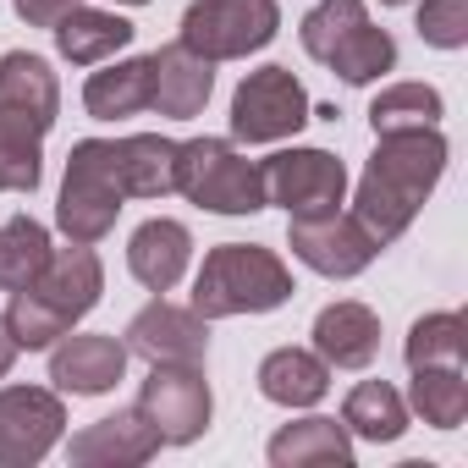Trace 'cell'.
I'll use <instances>...</instances> for the list:
<instances>
[{
  "label": "cell",
  "mask_w": 468,
  "mask_h": 468,
  "mask_svg": "<svg viewBox=\"0 0 468 468\" xmlns=\"http://www.w3.org/2000/svg\"><path fill=\"white\" fill-rule=\"evenodd\" d=\"M127 209L122 182V149L116 138H78L67 154L61 198H56V231L67 243H105L116 231V215Z\"/></svg>",
  "instance_id": "6"
},
{
  "label": "cell",
  "mask_w": 468,
  "mask_h": 468,
  "mask_svg": "<svg viewBox=\"0 0 468 468\" xmlns=\"http://www.w3.org/2000/svg\"><path fill=\"white\" fill-rule=\"evenodd\" d=\"M408 413H419L430 430H457L468 419V369L452 364L408 369Z\"/></svg>",
  "instance_id": "26"
},
{
  "label": "cell",
  "mask_w": 468,
  "mask_h": 468,
  "mask_svg": "<svg viewBox=\"0 0 468 468\" xmlns=\"http://www.w3.org/2000/svg\"><path fill=\"white\" fill-rule=\"evenodd\" d=\"M50 34H56V56L72 61V67L116 61V56L138 39V28H133L122 12H105V6H72Z\"/></svg>",
  "instance_id": "21"
},
{
  "label": "cell",
  "mask_w": 468,
  "mask_h": 468,
  "mask_svg": "<svg viewBox=\"0 0 468 468\" xmlns=\"http://www.w3.org/2000/svg\"><path fill=\"white\" fill-rule=\"evenodd\" d=\"M380 6H413V0H380Z\"/></svg>",
  "instance_id": "34"
},
{
  "label": "cell",
  "mask_w": 468,
  "mask_h": 468,
  "mask_svg": "<svg viewBox=\"0 0 468 468\" xmlns=\"http://www.w3.org/2000/svg\"><path fill=\"white\" fill-rule=\"evenodd\" d=\"M138 408L149 413L165 446H193L215 419V391L204 380V364H149V380L138 386Z\"/></svg>",
  "instance_id": "12"
},
{
  "label": "cell",
  "mask_w": 468,
  "mask_h": 468,
  "mask_svg": "<svg viewBox=\"0 0 468 468\" xmlns=\"http://www.w3.org/2000/svg\"><path fill=\"white\" fill-rule=\"evenodd\" d=\"M12 364H17V342H12V331H6V320H0V380L12 375Z\"/></svg>",
  "instance_id": "32"
},
{
  "label": "cell",
  "mask_w": 468,
  "mask_h": 468,
  "mask_svg": "<svg viewBox=\"0 0 468 468\" xmlns=\"http://www.w3.org/2000/svg\"><path fill=\"white\" fill-rule=\"evenodd\" d=\"M441 116H446V100H441V89H430V83H386V89L369 100V127H375V138H380V133L441 127Z\"/></svg>",
  "instance_id": "28"
},
{
  "label": "cell",
  "mask_w": 468,
  "mask_h": 468,
  "mask_svg": "<svg viewBox=\"0 0 468 468\" xmlns=\"http://www.w3.org/2000/svg\"><path fill=\"white\" fill-rule=\"evenodd\" d=\"M314 105L292 67H260L231 94V144H287L309 127Z\"/></svg>",
  "instance_id": "9"
},
{
  "label": "cell",
  "mask_w": 468,
  "mask_h": 468,
  "mask_svg": "<svg viewBox=\"0 0 468 468\" xmlns=\"http://www.w3.org/2000/svg\"><path fill=\"white\" fill-rule=\"evenodd\" d=\"M176 193L209 215H260L265 209L260 160H249L231 138L176 144Z\"/></svg>",
  "instance_id": "7"
},
{
  "label": "cell",
  "mask_w": 468,
  "mask_h": 468,
  "mask_svg": "<svg viewBox=\"0 0 468 468\" xmlns=\"http://www.w3.org/2000/svg\"><path fill=\"white\" fill-rule=\"evenodd\" d=\"M187 265H193V231L182 220H171V215L144 220L127 238V271L149 292H171L187 276Z\"/></svg>",
  "instance_id": "19"
},
{
  "label": "cell",
  "mask_w": 468,
  "mask_h": 468,
  "mask_svg": "<svg viewBox=\"0 0 468 468\" xmlns=\"http://www.w3.org/2000/svg\"><path fill=\"white\" fill-rule=\"evenodd\" d=\"M282 34V6L276 0H193L182 12L176 45H187L204 61H249Z\"/></svg>",
  "instance_id": "8"
},
{
  "label": "cell",
  "mask_w": 468,
  "mask_h": 468,
  "mask_svg": "<svg viewBox=\"0 0 468 468\" xmlns=\"http://www.w3.org/2000/svg\"><path fill=\"white\" fill-rule=\"evenodd\" d=\"M116 6H149V0H116Z\"/></svg>",
  "instance_id": "33"
},
{
  "label": "cell",
  "mask_w": 468,
  "mask_h": 468,
  "mask_svg": "<svg viewBox=\"0 0 468 468\" xmlns=\"http://www.w3.org/2000/svg\"><path fill=\"white\" fill-rule=\"evenodd\" d=\"M67 435V402L56 386H0V468H34Z\"/></svg>",
  "instance_id": "13"
},
{
  "label": "cell",
  "mask_w": 468,
  "mask_h": 468,
  "mask_svg": "<svg viewBox=\"0 0 468 468\" xmlns=\"http://www.w3.org/2000/svg\"><path fill=\"white\" fill-rule=\"evenodd\" d=\"M292 271L276 249L265 243H220L204 254L198 276H193V309L215 325V320H238V314H271L282 303H292Z\"/></svg>",
  "instance_id": "4"
},
{
  "label": "cell",
  "mask_w": 468,
  "mask_h": 468,
  "mask_svg": "<svg viewBox=\"0 0 468 468\" xmlns=\"http://www.w3.org/2000/svg\"><path fill=\"white\" fill-rule=\"evenodd\" d=\"M127 342L100 336V331H67L50 347V380L61 397H105L127 375Z\"/></svg>",
  "instance_id": "15"
},
{
  "label": "cell",
  "mask_w": 468,
  "mask_h": 468,
  "mask_svg": "<svg viewBox=\"0 0 468 468\" xmlns=\"http://www.w3.org/2000/svg\"><path fill=\"white\" fill-rule=\"evenodd\" d=\"M116 149H122L127 198H171L176 193V138L127 133V138H116Z\"/></svg>",
  "instance_id": "25"
},
{
  "label": "cell",
  "mask_w": 468,
  "mask_h": 468,
  "mask_svg": "<svg viewBox=\"0 0 468 468\" xmlns=\"http://www.w3.org/2000/svg\"><path fill=\"white\" fill-rule=\"evenodd\" d=\"M441 176H446V138H441V127L380 133L375 154H369V165L358 176L353 215L364 220V231L380 249H391L402 231L419 220V209L430 204Z\"/></svg>",
  "instance_id": "1"
},
{
  "label": "cell",
  "mask_w": 468,
  "mask_h": 468,
  "mask_svg": "<svg viewBox=\"0 0 468 468\" xmlns=\"http://www.w3.org/2000/svg\"><path fill=\"white\" fill-rule=\"evenodd\" d=\"M50 226H39L34 215L0 220V292H23L50 265Z\"/></svg>",
  "instance_id": "27"
},
{
  "label": "cell",
  "mask_w": 468,
  "mask_h": 468,
  "mask_svg": "<svg viewBox=\"0 0 468 468\" xmlns=\"http://www.w3.org/2000/svg\"><path fill=\"white\" fill-rule=\"evenodd\" d=\"M342 424H347V435H358V441L391 446V441L408 435L413 413H408V397H402L391 380H358V386L347 391V402H342Z\"/></svg>",
  "instance_id": "24"
},
{
  "label": "cell",
  "mask_w": 468,
  "mask_h": 468,
  "mask_svg": "<svg viewBox=\"0 0 468 468\" xmlns=\"http://www.w3.org/2000/svg\"><path fill=\"white\" fill-rule=\"evenodd\" d=\"M209 94H215V61L193 56L187 45H160L149 56V111L171 122H193L204 116Z\"/></svg>",
  "instance_id": "17"
},
{
  "label": "cell",
  "mask_w": 468,
  "mask_h": 468,
  "mask_svg": "<svg viewBox=\"0 0 468 468\" xmlns=\"http://www.w3.org/2000/svg\"><path fill=\"white\" fill-rule=\"evenodd\" d=\"M413 28L430 50H463L468 45V0H419Z\"/></svg>",
  "instance_id": "30"
},
{
  "label": "cell",
  "mask_w": 468,
  "mask_h": 468,
  "mask_svg": "<svg viewBox=\"0 0 468 468\" xmlns=\"http://www.w3.org/2000/svg\"><path fill=\"white\" fill-rule=\"evenodd\" d=\"M314 353L331 369H369L380 353V314L358 298H336L314 314Z\"/></svg>",
  "instance_id": "18"
},
{
  "label": "cell",
  "mask_w": 468,
  "mask_h": 468,
  "mask_svg": "<svg viewBox=\"0 0 468 468\" xmlns=\"http://www.w3.org/2000/svg\"><path fill=\"white\" fill-rule=\"evenodd\" d=\"M61 116V83L45 56H0V193H34L45 182V138Z\"/></svg>",
  "instance_id": "2"
},
{
  "label": "cell",
  "mask_w": 468,
  "mask_h": 468,
  "mask_svg": "<svg viewBox=\"0 0 468 468\" xmlns=\"http://www.w3.org/2000/svg\"><path fill=\"white\" fill-rule=\"evenodd\" d=\"M287 249H292L298 265H309L325 282H353V276H364L380 260V243L364 231V220L353 209L287 220Z\"/></svg>",
  "instance_id": "11"
},
{
  "label": "cell",
  "mask_w": 468,
  "mask_h": 468,
  "mask_svg": "<svg viewBox=\"0 0 468 468\" xmlns=\"http://www.w3.org/2000/svg\"><path fill=\"white\" fill-rule=\"evenodd\" d=\"M402 358H408V369H424V364L468 369V320L457 309H435V314L413 320V331L402 342Z\"/></svg>",
  "instance_id": "29"
},
{
  "label": "cell",
  "mask_w": 468,
  "mask_h": 468,
  "mask_svg": "<svg viewBox=\"0 0 468 468\" xmlns=\"http://www.w3.org/2000/svg\"><path fill=\"white\" fill-rule=\"evenodd\" d=\"M265 457H271V468H353V435H347V424L309 413V419L282 424L271 435Z\"/></svg>",
  "instance_id": "20"
},
{
  "label": "cell",
  "mask_w": 468,
  "mask_h": 468,
  "mask_svg": "<svg viewBox=\"0 0 468 468\" xmlns=\"http://www.w3.org/2000/svg\"><path fill=\"white\" fill-rule=\"evenodd\" d=\"M254 380H260V397H265V402L298 413V408L325 402V391H331V364H325L314 347H276V353L260 358V375H254Z\"/></svg>",
  "instance_id": "22"
},
{
  "label": "cell",
  "mask_w": 468,
  "mask_h": 468,
  "mask_svg": "<svg viewBox=\"0 0 468 468\" xmlns=\"http://www.w3.org/2000/svg\"><path fill=\"white\" fill-rule=\"evenodd\" d=\"M127 353H138L144 364H204L209 353V320L187 303H171L165 292H154V303H144L127 331H122Z\"/></svg>",
  "instance_id": "14"
},
{
  "label": "cell",
  "mask_w": 468,
  "mask_h": 468,
  "mask_svg": "<svg viewBox=\"0 0 468 468\" xmlns=\"http://www.w3.org/2000/svg\"><path fill=\"white\" fill-rule=\"evenodd\" d=\"M260 182H265V204H282L287 220L303 215H331L347 204V165L331 149H276L271 160H260Z\"/></svg>",
  "instance_id": "10"
},
{
  "label": "cell",
  "mask_w": 468,
  "mask_h": 468,
  "mask_svg": "<svg viewBox=\"0 0 468 468\" xmlns=\"http://www.w3.org/2000/svg\"><path fill=\"white\" fill-rule=\"evenodd\" d=\"M12 6H17V17L28 28H56L72 6H83V0H12Z\"/></svg>",
  "instance_id": "31"
},
{
  "label": "cell",
  "mask_w": 468,
  "mask_h": 468,
  "mask_svg": "<svg viewBox=\"0 0 468 468\" xmlns=\"http://www.w3.org/2000/svg\"><path fill=\"white\" fill-rule=\"evenodd\" d=\"M100 292H105L100 254L89 243H67V249H50V265L23 292H12L0 320H6L17 353H50L83 314H94Z\"/></svg>",
  "instance_id": "3"
},
{
  "label": "cell",
  "mask_w": 468,
  "mask_h": 468,
  "mask_svg": "<svg viewBox=\"0 0 468 468\" xmlns=\"http://www.w3.org/2000/svg\"><path fill=\"white\" fill-rule=\"evenodd\" d=\"M160 430L149 424V413L133 402V408H116L94 424H83L72 441H67V457L78 468H138L160 452Z\"/></svg>",
  "instance_id": "16"
},
{
  "label": "cell",
  "mask_w": 468,
  "mask_h": 468,
  "mask_svg": "<svg viewBox=\"0 0 468 468\" xmlns=\"http://www.w3.org/2000/svg\"><path fill=\"white\" fill-rule=\"evenodd\" d=\"M83 111L94 122H127L149 111V56H127V61H100V72H89L83 83Z\"/></svg>",
  "instance_id": "23"
},
{
  "label": "cell",
  "mask_w": 468,
  "mask_h": 468,
  "mask_svg": "<svg viewBox=\"0 0 468 468\" xmlns=\"http://www.w3.org/2000/svg\"><path fill=\"white\" fill-rule=\"evenodd\" d=\"M303 56L331 67L347 89H369L386 72H397V39L375 28L364 0H314L309 17L298 23Z\"/></svg>",
  "instance_id": "5"
}]
</instances>
